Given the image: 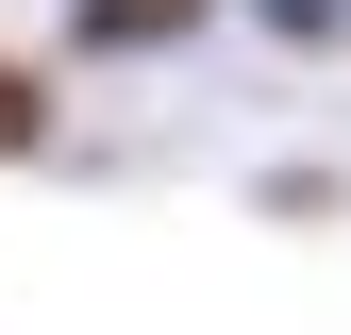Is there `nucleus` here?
<instances>
[{
	"mask_svg": "<svg viewBox=\"0 0 351 335\" xmlns=\"http://www.w3.org/2000/svg\"><path fill=\"white\" fill-rule=\"evenodd\" d=\"M201 17H217V0H67V34H84V51H184Z\"/></svg>",
	"mask_w": 351,
	"mask_h": 335,
	"instance_id": "obj_1",
	"label": "nucleus"
},
{
	"mask_svg": "<svg viewBox=\"0 0 351 335\" xmlns=\"http://www.w3.org/2000/svg\"><path fill=\"white\" fill-rule=\"evenodd\" d=\"M251 17H268L285 51H351V0H251Z\"/></svg>",
	"mask_w": 351,
	"mask_h": 335,
	"instance_id": "obj_2",
	"label": "nucleus"
},
{
	"mask_svg": "<svg viewBox=\"0 0 351 335\" xmlns=\"http://www.w3.org/2000/svg\"><path fill=\"white\" fill-rule=\"evenodd\" d=\"M0 151H51V84L34 67H0Z\"/></svg>",
	"mask_w": 351,
	"mask_h": 335,
	"instance_id": "obj_3",
	"label": "nucleus"
}]
</instances>
